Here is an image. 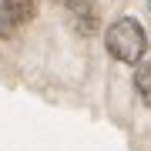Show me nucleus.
I'll return each mask as SVG.
<instances>
[{"label":"nucleus","instance_id":"1","mask_svg":"<svg viewBox=\"0 0 151 151\" xmlns=\"http://www.w3.org/2000/svg\"><path fill=\"white\" fill-rule=\"evenodd\" d=\"M104 47H108V54L114 60H121V64H138V60L145 57V30H141V24L134 17L114 20L108 27V34H104Z\"/></svg>","mask_w":151,"mask_h":151},{"label":"nucleus","instance_id":"2","mask_svg":"<svg viewBox=\"0 0 151 151\" xmlns=\"http://www.w3.org/2000/svg\"><path fill=\"white\" fill-rule=\"evenodd\" d=\"M37 14V0H4L0 7V34H10Z\"/></svg>","mask_w":151,"mask_h":151},{"label":"nucleus","instance_id":"3","mask_svg":"<svg viewBox=\"0 0 151 151\" xmlns=\"http://www.w3.org/2000/svg\"><path fill=\"white\" fill-rule=\"evenodd\" d=\"M67 10V20L74 24L77 34H94L97 30V10L91 0H60Z\"/></svg>","mask_w":151,"mask_h":151},{"label":"nucleus","instance_id":"4","mask_svg":"<svg viewBox=\"0 0 151 151\" xmlns=\"http://www.w3.org/2000/svg\"><path fill=\"white\" fill-rule=\"evenodd\" d=\"M134 87H138L141 101L151 108V54L138 60V67H134Z\"/></svg>","mask_w":151,"mask_h":151}]
</instances>
